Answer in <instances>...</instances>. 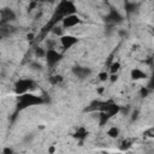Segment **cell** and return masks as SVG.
<instances>
[{"instance_id": "cell-20", "label": "cell", "mask_w": 154, "mask_h": 154, "mask_svg": "<svg viewBox=\"0 0 154 154\" xmlns=\"http://www.w3.org/2000/svg\"><path fill=\"white\" fill-rule=\"evenodd\" d=\"M2 153H4V154H11V153H13V150L7 147V148H5V149L2 150Z\"/></svg>"}, {"instance_id": "cell-25", "label": "cell", "mask_w": 154, "mask_h": 154, "mask_svg": "<svg viewBox=\"0 0 154 154\" xmlns=\"http://www.w3.org/2000/svg\"><path fill=\"white\" fill-rule=\"evenodd\" d=\"M34 1H38V0H34Z\"/></svg>"}, {"instance_id": "cell-14", "label": "cell", "mask_w": 154, "mask_h": 154, "mask_svg": "<svg viewBox=\"0 0 154 154\" xmlns=\"http://www.w3.org/2000/svg\"><path fill=\"white\" fill-rule=\"evenodd\" d=\"M120 69V64L117 61V63H113L112 65H111V67H109V71H111V73H117V71Z\"/></svg>"}, {"instance_id": "cell-11", "label": "cell", "mask_w": 154, "mask_h": 154, "mask_svg": "<svg viewBox=\"0 0 154 154\" xmlns=\"http://www.w3.org/2000/svg\"><path fill=\"white\" fill-rule=\"evenodd\" d=\"M107 19H108V20H111L112 23H118V22H120L122 17L118 14V12H116V11H112V13L109 14V17H107Z\"/></svg>"}, {"instance_id": "cell-19", "label": "cell", "mask_w": 154, "mask_h": 154, "mask_svg": "<svg viewBox=\"0 0 154 154\" xmlns=\"http://www.w3.org/2000/svg\"><path fill=\"white\" fill-rule=\"evenodd\" d=\"M147 94H148V90L146 89V88H141V96H147Z\"/></svg>"}, {"instance_id": "cell-22", "label": "cell", "mask_w": 154, "mask_h": 154, "mask_svg": "<svg viewBox=\"0 0 154 154\" xmlns=\"http://www.w3.org/2000/svg\"><path fill=\"white\" fill-rule=\"evenodd\" d=\"M137 116H138V112H137V111H135V112L132 113V117H131V118H132V120H135V119L137 118Z\"/></svg>"}, {"instance_id": "cell-6", "label": "cell", "mask_w": 154, "mask_h": 154, "mask_svg": "<svg viewBox=\"0 0 154 154\" xmlns=\"http://www.w3.org/2000/svg\"><path fill=\"white\" fill-rule=\"evenodd\" d=\"M78 42V38L76 36H72V35H63L60 37V43L63 46L64 49H69L71 48L72 46H75L76 43Z\"/></svg>"}, {"instance_id": "cell-7", "label": "cell", "mask_w": 154, "mask_h": 154, "mask_svg": "<svg viewBox=\"0 0 154 154\" xmlns=\"http://www.w3.org/2000/svg\"><path fill=\"white\" fill-rule=\"evenodd\" d=\"M0 16H1V23H11L16 19V13L13 12L12 8H8V7L2 8L0 12Z\"/></svg>"}, {"instance_id": "cell-10", "label": "cell", "mask_w": 154, "mask_h": 154, "mask_svg": "<svg viewBox=\"0 0 154 154\" xmlns=\"http://www.w3.org/2000/svg\"><path fill=\"white\" fill-rule=\"evenodd\" d=\"M131 77H132V79L137 81V79L146 78V77H147V75H146L143 71H141L140 69H134V70L131 71Z\"/></svg>"}, {"instance_id": "cell-17", "label": "cell", "mask_w": 154, "mask_h": 154, "mask_svg": "<svg viewBox=\"0 0 154 154\" xmlns=\"http://www.w3.org/2000/svg\"><path fill=\"white\" fill-rule=\"evenodd\" d=\"M99 79H100L101 82L107 81V79H108V73H107V72H101V73L99 75Z\"/></svg>"}, {"instance_id": "cell-23", "label": "cell", "mask_w": 154, "mask_h": 154, "mask_svg": "<svg viewBox=\"0 0 154 154\" xmlns=\"http://www.w3.org/2000/svg\"><path fill=\"white\" fill-rule=\"evenodd\" d=\"M26 37H28L29 40H32V38H34V34H28Z\"/></svg>"}, {"instance_id": "cell-15", "label": "cell", "mask_w": 154, "mask_h": 154, "mask_svg": "<svg viewBox=\"0 0 154 154\" xmlns=\"http://www.w3.org/2000/svg\"><path fill=\"white\" fill-rule=\"evenodd\" d=\"M63 81V77L61 76H52L51 78H49V82L52 83V84H58V83H60Z\"/></svg>"}, {"instance_id": "cell-9", "label": "cell", "mask_w": 154, "mask_h": 154, "mask_svg": "<svg viewBox=\"0 0 154 154\" xmlns=\"http://www.w3.org/2000/svg\"><path fill=\"white\" fill-rule=\"evenodd\" d=\"M11 29L12 26L10 25V23H1V28H0V34L2 37H6L11 34Z\"/></svg>"}, {"instance_id": "cell-18", "label": "cell", "mask_w": 154, "mask_h": 154, "mask_svg": "<svg viewBox=\"0 0 154 154\" xmlns=\"http://www.w3.org/2000/svg\"><path fill=\"white\" fill-rule=\"evenodd\" d=\"M61 30H63V29H61L60 26H58V25H54L52 31H53L55 35H61Z\"/></svg>"}, {"instance_id": "cell-16", "label": "cell", "mask_w": 154, "mask_h": 154, "mask_svg": "<svg viewBox=\"0 0 154 154\" xmlns=\"http://www.w3.org/2000/svg\"><path fill=\"white\" fill-rule=\"evenodd\" d=\"M85 135H87V132H85L84 129H79V130L76 132V137H77V138H84Z\"/></svg>"}, {"instance_id": "cell-2", "label": "cell", "mask_w": 154, "mask_h": 154, "mask_svg": "<svg viewBox=\"0 0 154 154\" xmlns=\"http://www.w3.org/2000/svg\"><path fill=\"white\" fill-rule=\"evenodd\" d=\"M32 88H34V82L31 79H19L14 85V93L17 95H23L26 94Z\"/></svg>"}, {"instance_id": "cell-24", "label": "cell", "mask_w": 154, "mask_h": 154, "mask_svg": "<svg viewBox=\"0 0 154 154\" xmlns=\"http://www.w3.org/2000/svg\"><path fill=\"white\" fill-rule=\"evenodd\" d=\"M119 34H120V36H125V35H126V32H125L124 30H120V31H119Z\"/></svg>"}, {"instance_id": "cell-21", "label": "cell", "mask_w": 154, "mask_h": 154, "mask_svg": "<svg viewBox=\"0 0 154 154\" xmlns=\"http://www.w3.org/2000/svg\"><path fill=\"white\" fill-rule=\"evenodd\" d=\"M111 81H112V82L117 81V73H112V76H111Z\"/></svg>"}, {"instance_id": "cell-12", "label": "cell", "mask_w": 154, "mask_h": 154, "mask_svg": "<svg viewBox=\"0 0 154 154\" xmlns=\"http://www.w3.org/2000/svg\"><path fill=\"white\" fill-rule=\"evenodd\" d=\"M107 135H108L109 137H112V138H116V137H118V135H119V129L116 128V126H112V128L108 129Z\"/></svg>"}, {"instance_id": "cell-13", "label": "cell", "mask_w": 154, "mask_h": 154, "mask_svg": "<svg viewBox=\"0 0 154 154\" xmlns=\"http://www.w3.org/2000/svg\"><path fill=\"white\" fill-rule=\"evenodd\" d=\"M35 55H36L37 58H45V57L47 55V51H45L42 47H37V48L35 49Z\"/></svg>"}, {"instance_id": "cell-5", "label": "cell", "mask_w": 154, "mask_h": 154, "mask_svg": "<svg viewBox=\"0 0 154 154\" xmlns=\"http://www.w3.org/2000/svg\"><path fill=\"white\" fill-rule=\"evenodd\" d=\"M61 59V54L58 53L54 48L52 49H48L47 51V55H46V60H47V64L49 66H54L55 64H58Z\"/></svg>"}, {"instance_id": "cell-8", "label": "cell", "mask_w": 154, "mask_h": 154, "mask_svg": "<svg viewBox=\"0 0 154 154\" xmlns=\"http://www.w3.org/2000/svg\"><path fill=\"white\" fill-rule=\"evenodd\" d=\"M72 72H73L79 79H83V78L88 77V76L91 73L90 69H88V67H83V66H75V67L72 69Z\"/></svg>"}, {"instance_id": "cell-4", "label": "cell", "mask_w": 154, "mask_h": 154, "mask_svg": "<svg viewBox=\"0 0 154 154\" xmlns=\"http://www.w3.org/2000/svg\"><path fill=\"white\" fill-rule=\"evenodd\" d=\"M61 20H63V28H64V29L72 28V26H75V25H77V24H79V23H81L79 17H78L77 14H75V13H72V14H69V16L64 17Z\"/></svg>"}, {"instance_id": "cell-3", "label": "cell", "mask_w": 154, "mask_h": 154, "mask_svg": "<svg viewBox=\"0 0 154 154\" xmlns=\"http://www.w3.org/2000/svg\"><path fill=\"white\" fill-rule=\"evenodd\" d=\"M40 102H41V99L38 96H35V95H31V94H23V95H20L18 107L24 108L26 106H32V105H36V103H40Z\"/></svg>"}, {"instance_id": "cell-1", "label": "cell", "mask_w": 154, "mask_h": 154, "mask_svg": "<svg viewBox=\"0 0 154 154\" xmlns=\"http://www.w3.org/2000/svg\"><path fill=\"white\" fill-rule=\"evenodd\" d=\"M75 11H76V8H75L73 4L70 2V1H67V0H65V1H63V2L59 4V6L57 8V14L63 19L64 17L75 13Z\"/></svg>"}]
</instances>
